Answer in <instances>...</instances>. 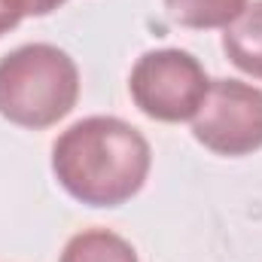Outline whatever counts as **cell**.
Wrapping results in <instances>:
<instances>
[{
  "label": "cell",
  "mask_w": 262,
  "mask_h": 262,
  "mask_svg": "<svg viewBox=\"0 0 262 262\" xmlns=\"http://www.w3.org/2000/svg\"><path fill=\"white\" fill-rule=\"evenodd\" d=\"M58 262H140L137 250L110 229H82L61 250Z\"/></svg>",
  "instance_id": "cell-6"
},
{
  "label": "cell",
  "mask_w": 262,
  "mask_h": 262,
  "mask_svg": "<svg viewBox=\"0 0 262 262\" xmlns=\"http://www.w3.org/2000/svg\"><path fill=\"white\" fill-rule=\"evenodd\" d=\"M149 140L125 119L85 116L52 143V174L64 192L89 207H119L149 177Z\"/></svg>",
  "instance_id": "cell-1"
},
{
  "label": "cell",
  "mask_w": 262,
  "mask_h": 262,
  "mask_svg": "<svg viewBox=\"0 0 262 262\" xmlns=\"http://www.w3.org/2000/svg\"><path fill=\"white\" fill-rule=\"evenodd\" d=\"M223 52L247 76L262 79V0L244 6V12L223 28Z\"/></svg>",
  "instance_id": "cell-5"
},
{
  "label": "cell",
  "mask_w": 262,
  "mask_h": 262,
  "mask_svg": "<svg viewBox=\"0 0 262 262\" xmlns=\"http://www.w3.org/2000/svg\"><path fill=\"white\" fill-rule=\"evenodd\" d=\"M61 3H67V0H6V6L15 9L21 18H28V15H49Z\"/></svg>",
  "instance_id": "cell-8"
},
{
  "label": "cell",
  "mask_w": 262,
  "mask_h": 262,
  "mask_svg": "<svg viewBox=\"0 0 262 262\" xmlns=\"http://www.w3.org/2000/svg\"><path fill=\"white\" fill-rule=\"evenodd\" d=\"M18 21H21V15H18L15 9H9V6H6V0H0V37H3V34H9Z\"/></svg>",
  "instance_id": "cell-9"
},
{
  "label": "cell",
  "mask_w": 262,
  "mask_h": 262,
  "mask_svg": "<svg viewBox=\"0 0 262 262\" xmlns=\"http://www.w3.org/2000/svg\"><path fill=\"white\" fill-rule=\"evenodd\" d=\"M79 101V67L52 43H25L0 58V116L18 128L58 125Z\"/></svg>",
  "instance_id": "cell-2"
},
{
  "label": "cell",
  "mask_w": 262,
  "mask_h": 262,
  "mask_svg": "<svg viewBox=\"0 0 262 262\" xmlns=\"http://www.w3.org/2000/svg\"><path fill=\"white\" fill-rule=\"evenodd\" d=\"M192 137L216 156L262 149V89L241 79H213L192 119Z\"/></svg>",
  "instance_id": "cell-4"
},
{
  "label": "cell",
  "mask_w": 262,
  "mask_h": 262,
  "mask_svg": "<svg viewBox=\"0 0 262 262\" xmlns=\"http://www.w3.org/2000/svg\"><path fill=\"white\" fill-rule=\"evenodd\" d=\"M210 79L192 52L186 49H152L137 58L128 76V92L137 110L156 122H189Z\"/></svg>",
  "instance_id": "cell-3"
},
{
  "label": "cell",
  "mask_w": 262,
  "mask_h": 262,
  "mask_svg": "<svg viewBox=\"0 0 262 262\" xmlns=\"http://www.w3.org/2000/svg\"><path fill=\"white\" fill-rule=\"evenodd\" d=\"M247 0H165L168 15L195 31H213V28H229L241 12Z\"/></svg>",
  "instance_id": "cell-7"
}]
</instances>
